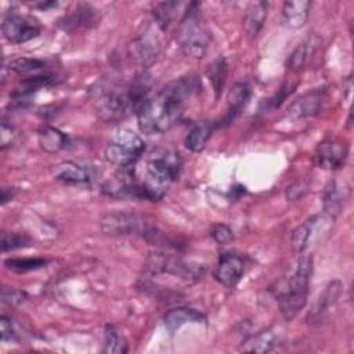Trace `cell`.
<instances>
[{
	"mask_svg": "<svg viewBox=\"0 0 354 354\" xmlns=\"http://www.w3.org/2000/svg\"><path fill=\"white\" fill-rule=\"evenodd\" d=\"M160 48L162 43L158 33L152 28H147L129 44V55L134 62L147 68L158 58Z\"/></svg>",
	"mask_w": 354,
	"mask_h": 354,
	"instance_id": "cell-11",
	"label": "cell"
},
{
	"mask_svg": "<svg viewBox=\"0 0 354 354\" xmlns=\"http://www.w3.org/2000/svg\"><path fill=\"white\" fill-rule=\"evenodd\" d=\"M317 47V37L314 35L307 36L290 54L289 59H288V68L292 72H299L301 71L306 64L308 62V59L313 57L314 51Z\"/></svg>",
	"mask_w": 354,
	"mask_h": 354,
	"instance_id": "cell-25",
	"label": "cell"
},
{
	"mask_svg": "<svg viewBox=\"0 0 354 354\" xmlns=\"http://www.w3.org/2000/svg\"><path fill=\"white\" fill-rule=\"evenodd\" d=\"M26 297H28V295L24 290L7 288V286L1 288V301H3V304L14 307V306H18L22 301H25Z\"/></svg>",
	"mask_w": 354,
	"mask_h": 354,
	"instance_id": "cell-34",
	"label": "cell"
},
{
	"mask_svg": "<svg viewBox=\"0 0 354 354\" xmlns=\"http://www.w3.org/2000/svg\"><path fill=\"white\" fill-rule=\"evenodd\" d=\"M279 342L278 333H275L271 329L261 330L250 337H248L245 342H242L239 351L243 353H268L274 347H277Z\"/></svg>",
	"mask_w": 354,
	"mask_h": 354,
	"instance_id": "cell-23",
	"label": "cell"
},
{
	"mask_svg": "<svg viewBox=\"0 0 354 354\" xmlns=\"http://www.w3.org/2000/svg\"><path fill=\"white\" fill-rule=\"evenodd\" d=\"M145 149V144L138 134L129 129H118L106 142L105 160L119 170L133 169Z\"/></svg>",
	"mask_w": 354,
	"mask_h": 354,
	"instance_id": "cell-6",
	"label": "cell"
},
{
	"mask_svg": "<svg viewBox=\"0 0 354 354\" xmlns=\"http://www.w3.org/2000/svg\"><path fill=\"white\" fill-rule=\"evenodd\" d=\"M295 88H296V83H293V84L292 83L282 84V87L278 90V93L264 102L266 109H275V108H278L295 91Z\"/></svg>",
	"mask_w": 354,
	"mask_h": 354,
	"instance_id": "cell-33",
	"label": "cell"
},
{
	"mask_svg": "<svg viewBox=\"0 0 354 354\" xmlns=\"http://www.w3.org/2000/svg\"><path fill=\"white\" fill-rule=\"evenodd\" d=\"M250 93H252V88L248 82L242 80L232 86V88L228 93V111L218 126H228L236 119V116L241 113L243 106L248 104L250 98Z\"/></svg>",
	"mask_w": 354,
	"mask_h": 354,
	"instance_id": "cell-19",
	"label": "cell"
},
{
	"mask_svg": "<svg viewBox=\"0 0 354 354\" xmlns=\"http://www.w3.org/2000/svg\"><path fill=\"white\" fill-rule=\"evenodd\" d=\"M311 3L307 0L285 1L281 10V21L286 28H301L308 18Z\"/></svg>",
	"mask_w": 354,
	"mask_h": 354,
	"instance_id": "cell-21",
	"label": "cell"
},
{
	"mask_svg": "<svg viewBox=\"0 0 354 354\" xmlns=\"http://www.w3.org/2000/svg\"><path fill=\"white\" fill-rule=\"evenodd\" d=\"M39 144L46 152L54 153L71 147L69 137L53 126H43L39 130Z\"/></svg>",
	"mask_w": 354,
	"mask_h": 354,
	"instance_id": "cell-24",
	"label": "cell"
},
{
	"mask_svg": "<svg viewBox=\"0 0 354 354\" xmlns=\"http://www.w3.org/2000/svg\"><path fill=\"white\" fill-rule=\"evenodd\" d=\"M100 21L97 10L90 4H77L71 12L65 14L59 21V26L65 32H76L82 29H90Z\"/></svg>",
	"mask_w": 354,
	"mask_h": 354,
	"instance_id": "cell-18",
	"label": "cell"
},
{
	"mask_svg": "<svg viewBox=\"0 0 354 354\" xmlns=\"http://www.w3.org/2000/svg\"><path fill=\"white\" fill-rule=\"evenodd\" d=\"M206 317L203 313L191 308V307H176L169 310L163 317V324L166 330L173 335L176 333L183 325L191 324V322H202Z\"/></svg>",
	"mask_w": 354,
	"mask_h": 354,
	"instance_id": "cell-20",
	"label": "cell"
},
{
	"mask_svg": "<svg viewBox=\"0 0 354 354\" xmlns=\"http://www.w3.org/2000/svg\"><path fill=\"white\" fill-rule=\"evenodd\" d=\"M307 191V187L301 183H296L293 185H290L288 189H286V196L289 201H296L299 198H301Z\"/></svg>",
	"mask_w": 354,
	"mask_h": 354,
	"instance_id": "cell-37",
	"label": "cell"
},
{
	"mask_svg": "<svg viewBox=\"0 0 354 354\" xmlns=\"http://www.w3.org/2000/svg\"><path fill=\"white\" fill-rule=\"evenodd\" d=\"M199 90L201 79L195 75H185L170 82L140 105L136 112L138 129L145 134L167 131L181 119L188 100Z\"/></svg>",
	"mask_w": 354,
	"mask_h": 354,
	"instance_id": "cell-1",
	"label": "cell"
},
{
	"mask_svg": "<svg viewBox=\"0 0 354 354\" xmlns=\"http://www.w3.org/2000/svg\"><path fill=\"white\" fill-rule=\"evenodd\" d=\"M183 170V159L178 152H166L152 158L147 165V187L156 201H160L167 188L176 181Z\"/></svg>",
	"mask_w": 354,
	"mask_h": 354,
	"instance_id": "cell-7",
	"label": "cell"
},
{
	"mask_svg": "<svg viewBox=\"0 0 354 354\" xmlns=\"http://www.w3.org/2000/svg\"><path fill=\"white\" fill-rule=\"evenodd\" d=\"M129 351V346L123 335L113 325H106L104 330V347L105 354H124Z\"/></svg>",
	"mask_w": 354,
	"mask_h": 354,
	"instance_id": "cell-28",
	"label": "cell"
},
{
	"mask_svg": "<svg viewBox=\"0 0 354 354\" xmlns=\"http://www.w3.org/2000/svg\"><path fill=\"white\" fill-rule=\"evenodd\" d=\"M214 127H216V124L209 123V122H201V123L195 124L187 134V137L184 140V145L192 152L203 151L209 138L212 137Z\"/></svg>",
	"mask_w": 354,
	"mask_h": 354,
	"instance_id": "cell-26",
	"label": "cell"
},
{
	"mask_svg": "<svg viewBox=\"0 0 354 354\" xmlns=\"http://www.w3.org/2000/svg\"><path fill=\"white\" fill-rule=\"evenodd\" d=\"M151 90V75L140 72L129 83L115 80H98L90 88V97L97 115L105 122H118L131 112H137L140 105L148 98Z\"/></svg>",
	"mask_w": 354,
	"mask_h": 354,
	"instance_id": "cell-2",
	"label": "cell"
},
{
	"mask_svg": "<svg viewBox=\"0 0 354 354\" xmlns=\"http://www.w3.org/2000/svg\"><path fill=\"white\" fill-rule=\"evenodd\" d=\"M206 75L212 83L213 91L216 98H220L225 82H227V75H228V64L227 59L224 57H217L216 59H213L209 66L206 68Z\"/></svg>",
	"mask_w": 354,
	"mask_h": 354,
	"instance_id": "cell-27",
	"label": "cell"
},
{
	"mask_svg": "<svg viewBox=\"0 0 354 354\" xmlns=\"http://www.w3.org/2000/svg\"><path fill=\"white\" fill-rule=\"evenodd\" d=\"M0 335H1L3 343L17 340V332L14 329L12 321L6 315H1V318H0Z\"/></svg>",
	"mask_w": 354,
	"mask_h": 354,
	"instance_id": "cell-36",
	"label": "cell"
},
{
	"mask_svg": "<svg viewBox=\"0 0 354 354\" xmlns=\"http://www.w3.org/2000/svg\"><path fill=\"white\" fill-rule=\"evenodd\" d=\"M348 155V147L344 142L326 140L317 145L314 152V162L318 167L325 170H339L344 166Z\"/></svg>",
	"mask_w": 354,
	"mask_h": 354,
	"instance_id": "cell-12",
	"label": "cell"
},
{
	"mask_svg": "<svg viewBox=\"0 0 354 354\" xmlns=\"http://www.w3.org/2000/svg\"><path fill=\"white\" fill-rule=\"evenodd\" d=\"M1 30L10 43L21 44L37 37L41 32V25L36 18L19 14L18 10L11 8L3 19Z\"/></svg>",
	"mask_w": 354,
	"mask_h": 354,
	"instance_id": "cell-9",
	"label": "cell"
},
{
	"mask_svg": "<svg viewBox=\"0 0 354 354\" xmlns=\"http://www.w3.org/2000/svg\"><path fill=\"white\" fill-rule=\"evenodd\" d=\"M47 264L46 259H40V257H24V259H8L4 261V266L7 270L12 271V272H28V271H33V270H39L43 268Z\"/></svg>",
	"mask_w": 354,
	"mask_h": 354,
	"instance_id": "cell-30",
	"label": "cell"
},
{
	"mask_svg": "<svg viewBox=\"0 0 354 354\" xmlns=\"http://www.w3.org/2000/svg\"><path fill=\"white\" fill-rule=\"evenodd\" d=\"M245 274V260L234 253H223L218 257L213 275L225 288H235Z\"/></svg>",
	"mask_w": 354,
	"mask_h": 354,
	"instance_id": "cell-15",
	"label": "cell"
},
{
	"mask_svg": "<svg viewBox=\"0 0 354 354\" xmlns=\"http://www.w3.org/2000/svg\"><path fill=\"white\" fill-rule=\"evenodd\" d=\"M6 68L11 72L15 73H28L32 71H40L46 68V62L37 58H29V57H19V58H12Z\"/></svg>",
	"mask_w": 354,
	"mask_h": 354,
	"instance_id": "cell-31",
	"label": "cell"
},
{
	"mask_svg": "<svg viewBox=\"0 0 354 354\" xmlns=\"http://www.w3.org/2000/svg\"><path fill=\"white\" fill-rule=\"evenodd\" d=\"M342 293H343V283L337 279L330 281L325 286L322 293L318 296L311 310L308 311L307 324L311 326H319L325 324L329 319L332 310L336 307Z\"/></svg>",
	"mask_w": 354,
	"mask_h": 354,
	"instance_id": "cell-10",
	"label": "cell"
},
{
	"mask_svg": "<svg viewBox=\"0 0 354 354\" xmlns=\"http://www.w3.org/2000/svg\"><path fill=\"white\" fill-rule=\"evenodd\" d=\"M350 199V187L347 183L332 178L326 183L322 192V207L328 217L335 220L346 207Z\"/></svg>",
	"mask_w": 354,
	"mask_h": 354,
	"instance_id": "cell-14",
	"label": "cell"
},
{
	"mask_svg": "<svg viewBox=\"0 0 354 354\" xmlns=\"http://www.w3.org/2000/svg\"><path fill=\"white\" fill-rule=\"evenodd\" d=\"M147 272L149 277L171 275L184 281L185 283H194L201 279L203 267L187 263L171 254L155 252L151 253L147 260Z\"/></svg>",
	"mask_w": 354,
	"mask_h": 354,
	"instance_id": "cell-8",
	"label": "cell"
},
{
	"mask_svg": "<svg viewBox=\"0 0 354 354\" xmlns=\"http://www.w3.org/2000/svg\"><path fill=\"white\" fill-rule=\"evenodd\" d=\"M53 176L55 180L69 185L90 184L95 178L94 169L84 166L73 160H64L53 167Z\"/></svg>",
	"mask_w": 354,
	"mask_h": 354,
	"instance_id": "cell-17",
	"label": "cell"
},
{
	"mask_svg": "<svg viewBox=\"0 0 354 354\" xmlns=\"http://www.w3.org/2000/svg\"><path fill=\"white\" fill-rule=\"evenodd\" d=\"M332 220L330 217L325 218L324 216L315 214L311 216L310 218H307L303 224H300L299 227H296L292 231V236H290V245L293 252L299 256L306 253V250L308 249V246L319 238V232L321 228L325 227L326 221Z\"/></svg>",
	"mask_w": 354,
	"mask_h": 354,
	"instance_id": "cell-13",
	"label": "cell"
},
{
	"mask_svg": "<svg viewBox=\"0 0 354 354\" xmlns=\"http://www.w3.org/2000/svg\"><path fill=\"white\" fill-rule=\"evenodd\" d=\"M176 40L181 51L192 59H201L209 47L210 33L203 25L201 4L192 1L184 11L176 30Z\"/></svg>",
	"mask_w": 354,
	"mask_h": 354,
	"instance_id": "cell-5",
	"label": "cell"
},
{
	"mask_svg": "<svg viewBox=\"0 0 354 354\" xmlns=\"http://www.w3.org/2000/svg\"><path fill=\"white\" fill-rule=\"evenodd\" d=\"M181 6V3L178 1H163V3H158L153 10H152V17H153V22L155 25L165 30L167 29V26L170 25L173 17H174V11L176 8H178Z\"/></svg>",
	"mask_w": 354,
	"mask_h": 354,
	"instance_id": "cell-29",
	"label": "cell"
},
{
	"mask_svg": "<svg viewBox=\"0 0 354 354\" xmlns=\"http://www.w3.org/2000/svg\"><path fill=\"white\" fill-rule=\"evenodd\" d=\"M101 231L105 235H137L151 245H165L166 235L156 227V223L148 214L137 212H115L101 218Z\"/></svg>",
	"mask_w": 354,
	"mask_h": 354,
	"instance_id": "cell-4",
	"label": "cell"
},
{
	"mask_svg": "<svg viewBox=\"0 0 354 354\" xmlns=\"http://www.w3.org/2000/svg\"><path fill=\"white\" fill-rule=\"evenodd\" d=\"M32 241L25 235L19 232H10V231H3L1 232V252H10L21 248L30 246Z\"/></svg>",
	"mask_w": 354,
	"mask_h": 354,
	"instance_id": "cell-32",
	"label": "cell"
},
{
	"mask_svg": "<svg viewBox=\"0 0 354 354\" xmlns=\"http://www.w3.org/2000/svg\"><path fill=\"white\" fill-rule=\"evenodd\" d=\"M14 194H15L14 188H11V187H3V188H1V196H0L1 205H6L8 201H11V199L14 198Z\"/></svg>",
	"mask_w": 354,
	"mask_h": 354,
	"instance_id": "cell-38",
	"label": "cell"
},
{
	"mask_svg": "<svg viewBox=\"0 0 354 354\" xmlns=\"http://www.w3.org/2000/svg\"><path fill=\"white\" fill-rule=\"evenodd\" d=\"M313 275V257L308 253L297 256L296 267L292 275L277 288V300L282 317L286 321L293 319L306 306L308 297V285Z\"/></svg>",
	"mask_w": 354,
	"mask_h": 354,
	"instance_id": "cell-3",
	"label": "cell"
},
{
	"mask_svg": "<svg viewBox=\"0 0 354 354\" xmlns=\"http://www.w3.org/2000/svg\"><path fill=\"white\" fill-rule=\"evenodd\" d=\"M210 235H212V238L218 245L230 243L234 239L232 230L228 225H225V224H216V225H213V228L210 231Z\"/></svg>",
	"mask_w": 354,
	"mask_h": 354,
	"instance_id": "cell-35",
	"label": "cell"
},
{
	"mask_svg": "<svg viewBox=\"0 0 354 354\" xmlns=\"http://www.w3.org/2000/svg\"><path fill=\"white\" fill-rule=\"evenodd\" d=\"M268 1H253L248 6L243 15V29L248 36L254 37L261 30L268 14Z\"/></svg>",
	"mask_w": 354,
	"mask_h": 354,
	"instance_id": "cell-22",
	"label": "cell"
},
{
	"mask_svg": "<svg viewBox=\"0 0 354 354\" xmlns=\"http://www.w3.org/2000/svg\"><path fill=\"white\" fill-rule=\"evenodd\" d=\"M325 100H326V90L324 87L306 93L304 95L299 97L296 101L290 104V106L288 108L286 116L292 120L315 116L317 113L321 112Z\"/></svg>",
	"mask_w": 354,
	"mask_h": 354,
	"instance_id": "cell-16",
	"label": "cell"
}]
</instances>
